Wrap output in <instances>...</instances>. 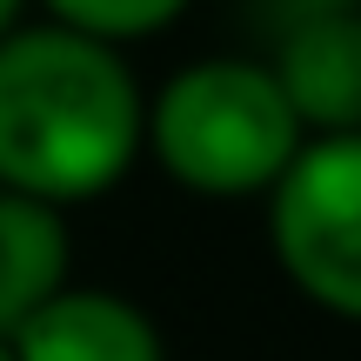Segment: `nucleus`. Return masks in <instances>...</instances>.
Here are the masks:
<instances>
[{"label":"nucleus","mask_w":361,"mask_h":361,"mask_svg":"<svg viewBox=\"0 0 361 361\" xmlns=\"http://www.w3.org/2000/svg\"><path fill=\"white\" fill-rule=\"evenodd\" d=\"M308 128L261 61H194L147 107V147L188 194H268L301 154Z\"/></svg>","instance_id":"obj_2"},{"label":"nucleus","mask_w":361,"mask_h":361,"mask_svg":"<svg viewBox=\"0 0 361 361\" xmlns=\"http://www.w3.org/2000/svg\"><path fill=\"white\" fill-rule=\"evenodd\" d=\"M54 288H67L61 207L40 201V194L0 188V335H13Z\"/></svg>","instance_id":"obj_6"},{"label":"nucleus","mask_w":361,"mask_h":361,"mask_svg":"<svg viewBox=\"0 0 361 361\" xmlns=\"http://www.w3.org/2000/svg\"><path fill=\"white\" fill-rule=\"evenodd\" d=\"M20 7H27V0H0V40H7L13 27H20Z\"/></svg>","instance_id":"obj_8"},{"label":"nucleus","mask_w":361,"mask_h":361,"mask_svg":"<svg viewBox=\"0 0 361 361\" xmlns=\"http://www.w3.org/2000/svg\"><path fill=\"white\" fill-rule=\"evenodd\" d=\"M194 0H47V13L74 34H94V40H147L161 27H174Z\"/></svg>","instance_id":"obj_7"},{"label":"nucleus","mask_w":361,"mask_h":361,"mask_svg":"<svg viewBox=\"0 0 361 361\" xmlns=\"http://www.w3.org/2000/svg\"><path fill=\"white\" fill-rule=\"evenodd\" d=\"M0 361H13V348H7V335H0Z\"/></svg>","instance_id":"obj_9"},{"label":"nucleus","mask_w":361,"mask_h":361,"mask_svg":"<svg viewBox=\"0 0 361 361\" xmlns=\"http://www.w3.org/2000/svg\"><path fill=\"white\" fill-rule=\"evenodd\" d=\"M147 101L114 40L74 27H13L0 40V188L94 201L134 168Z\"/></svg>","instance_id":"obj_1"},{"label":"nucleus","mask_w":361,"mask_h":361,"mask_svg":"<svg viewBox=\"0 0 361 361\" xmlns=\"http://www.w3.org/2000/svg\"><path fill=\"white\" fill-rule=\"evenodd\" d=\"M7 348L13 361H168L161 328L114 288H54Z\"/></svg>","instance_id":"obj_5"},{"label":"nucleus","mask_w":361,"mask_h":361,"mask_svg":"<svg viewBox=\"0 0 361 361\" xmlns=\"http://www.w3.org/2000/svg\"><path fill=\"white\" fill-rule=\"evenodd\" d=\"M268 241L281 274L322 314L361 322V134H308L268 188Z\"/></svg>","instance_id":"obj_3"},{"label":"nucleus","mask_w":361,"mask_h":361,"mask_svg":"<svg viewBox=\"0 0 361 361\" xmlns=\"http://www.w3.org/2000/svg\"><path fill=\"white\" fill-rule=\"evenodd\" d=\"M274 80L308 134H361V13L322 7L281 34Z\"/></svg>","instance_id":"obj_4"}]
</instances>
